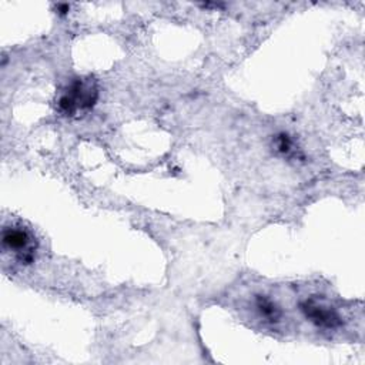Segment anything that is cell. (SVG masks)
<instances>
[{
	"label": "cell",
	"instance_id": "6da1fadb",
	"mask_svg": "<svg viewBox=\"0 0 365 365\" xmlns=\"http://www.w3.org/2000/svg\"><path fill=\"white\" fill-rule=\"evenodd\" d=\"M97 87L93 80L76 79L68 92L58 99V110L66 116H73L78 110L90 109L97 101Z\"/></svg>",
	"mask_w": 365,
	"mask_h": 365
},
{
	"label": "cell",
	"instance_id": "7a4b0ae2",
	"mask_svg": "<svg viewBox=\"0 0 365 365\" xmlns=\"http://www.w3.org/2000/svg\"><path fill=\"white\" fill-rule=\"evenodd\" d=\"M4 247L15 252L18 254V259L25 263L30 264L35 260V245L32 235L22 227H8L4 230L2 235Z\"/></svg>",
	"mask_w": 365,
	"mask_h": 365
},
{
	"label": "cell",
	"instance_id": "8992f818",
	"mask_svg": "<svg viewBox=\"0 0 365 365\" xmlns=\"http://www.w3.org/2000/svg\"><path fill=\"white\" fill-rule=\"evenodd\" d=\"M57 11H58V13L65 15V13H68L70 11V6L69 5H57Z\"/></svg>",
	"mask_w": 365,
	"mask_h": 365
},
{
	"label": "cell",
	"instance_id": "277c9868",
	"mask_svg": "<svg viewBox=\"0 0 365 365\" xmlns=\"http://www.w3.org/2000/svg\"><path fill=\"white\" fill-rule=\"evenodd\" d=\"M256 309L263 318L270 323H277L281 318V310L277 304L266 295L256 297Z\"/></svg>",
	"mask_w": 365,
	"mask_h": 365
},
{
	"label": "cell",
	"instance_id": "5b68a950",
	"mask_svg": "<svg viewBox=\"0 0 365 365\" xmlns=\"http://www.w3.org/2000/svg\"><path fill=\"white\" fill-rule=\"evenodd\" d=\"M274 146H276V150L281 154H290L292 153V147H294V143H292V139L287 135V133H280L276 136L274 139Z\"/></svg>",
	"mask_w": 365,
	"mask_h": 365
},
{
	"label": "cell",
	"instance_id": "3957f363",
	"mask_svg": "<svg viewBox=\"0 0 365 365\" xmlns=\"http://www.w3.org/2000/svg\"><path fill=\"white\" fill-rule=\"evenodd\" d=\"M299 309L311 323L323 328H335L341 326L340 316L330 307L323 306L316 298H310L299 304Z\"/></svg>",
	"mask_w": 365,
	"mask_h": 365
}]
</instances>
